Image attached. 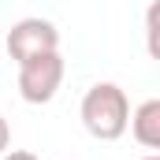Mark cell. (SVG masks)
<instances>
[{
    "mask_svg": "<svg viewBox=\"0 0 160 160\" xmlns=\"http://www.w3.org/2000/svg\"><path fill=\"white\" fill-rule=\"evenodd\" d=\"M142 160H160V153H149V157H142Z\"/></svg>",
    "mask_w": 160,
    "mask_h": 160,
    "instance_id": "ba28073f",
    "label": "cell"
},
{
    "mask_svg": "<svg viewBox=\"0 0 160 160\" xmlns=\"http://www.w3.org/2000/svg\"><path fill=\"white\" fill-rule=\"evenodd\" d=\"M0 160H38V157H34L30 149H11V153H4Z\"/></svg>",
    "mask_w": 160,
    "mask_h": 160,
    "instance_id": "52a82bcc",
    "label": "cell"
},
{
    "mask_svg": "<svg viewBox=\"0 0 160 160\" xmlns=\"http://www.w3.org/2000/svg\"><path fill=\"white\" fill-rule=\"evenodd\" d=\"M63 75H67V63H63L60 48L56 52H41L34 60L19 63V97L26 104H48L60 93Z\"/></svg>",
    "mask_w": 160,
    "mask_h": 160,
    "instance_id": "7a4b0ae2",
    "label": "cell"
},
{
    "mask_svg": "<svg viewBox=\"0 0 160 160\" xmlns=\"http://www.w3.org/2000/svg\"><path fill=\"white\" fill-rule=\"evenodd\" d=\"M145 52L160 63V0L145 8Z\"/></svg>",
    "mask_w": 160,
    "mask_h": 160,
    "instance_id": "5b68a950",
    "label": "cell"
},
{
    "mask_svg": "<svg viewBox=\"0 0 160 160\" xmlns=\"http://www.w3.org/2000/svg\"><path fill=\"white\" fill-rule=\"evenodd\" d=\"M4 48H8V56L15 63H26V60H34L41 52H56L60 48V30L48 19H41V15H26V19H19L8 30Z\"/></svg>",
    "mask_w": 160,
    "mask_h": 160,
    "instance_id": "3957f363",
    "label": "cell"
},
{
    "mask_svg": "<svg viewBox=\"0 0 160 160\" xmlns=\"http://www.w3.org/2000/svg\"><path fill=\"white\" fill-rule=\"evenodd\" d=\"M8 145H11V127H8V119L0 116V157L8 153Z\"/></svg>",
    "mask_w": 160,
    "mask_h": 160,
    "instance_id": "8992f818",
    "label": "cell"
},
{
    "mask_svg": "<svg viewBox=\"0 0 160 160\" xmlns=\"http://www.w3.org/2000/svg\"><path fill=\"white\" fill-rule=\"evenodd\" d=\"M130 134H134V142H138L142 149L160 153V97L142 101V104L134 108V116H130Z\"/></svg>",
    "mask_w": 160,
    "mask_h": 160,
    "instance_id": "277c9868",
    "label": "cell"
},
{
    "mask_svg": "<svg viewBox=\"0 0 160 160\" xmlns=\"http://www.w3.org/2000/svg\"><path fill=\"white\" fill-rule=\"evenodd\" d=\"M82 127L97 138V142H119L130 130V101L116 82H97L86 89L82 97Z\"/></svg>",
    "mask_w": 160,
    "mask_h": 160,
    "instance_id": "6da1fadb",
    "label": "cell"
}]
</instances>
